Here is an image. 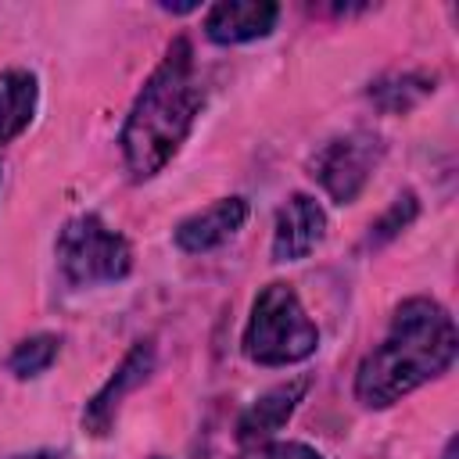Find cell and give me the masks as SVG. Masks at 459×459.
<instances>
[{
  "instance_id": "cell-1",
  "label": "cell",
  "mask_w": 459,
  "mask_h": 459,
  "mask_svg": "<svg viewBox=\"0 0 459 459\" xmlns=\"http://www.w3.org/2000/svg\"><path fill=\"white\" fill-rule=\"evenodd\" d=\"M455 323L434 298H409L394 308L387 337L359 362L355 394L369 409L394 405L455 362Z\"/></svg>"
},
{
  "instance_id": "cell-2",
  "label": "cell",
  "mask_w": 459,
  "mask_h": 459,
  "mask_svg": "<svg viewBox=\"0 0 459 459\" xmlns=\"http://www.w3.org/2000/svg\"><path fill=\"white\" fill-rule=\"evenodd\" d=\"M201 100L204 93L194 79V50L179 36L136 93L133 111L122 126V158L133 179H151L169 165V158L186 140Z\"/></svg>"
},
{
  "instance_id": "cell-3",
  "label": "cell",
  "mask_w": 459,
  "mask_h": 459,
  "mask_svg": "<svg viewBox=\"0 0 459 459\" xmlns=\"http://www.w3.org/2000/svg\"><path fill=\"white\" fill-rule=\"evenodd\" d=\"M316 344H319V330L305 316L294 287L280 280L262 287L244 330V355L258 366H287L308 359Z\"/></svg>"
},
{
  "instance_id": "cell-4",
  "label": "cell",
  "mask_w": 459,
  "mask_h": 459,
  "mask_svg": "<svg viewBox=\"0 0 459 459\" xmlns=\"http://www.w3.org/2000/svg\"><path fill=\"white\" fill-rule=\"evenodd\" d=\"M57 265L68 283H111L133 269V247L97 215H75L57 233Z\"/></svg>"
},
{
  "instance_id": "cell-5",
  "label": "cell",
  "mask_w": 459,
  "mask_h": 459,
  "mask_svg": "<svg viewBox=\"0 0 459 459\" xmlns=\"http://www.w3.org/2000/svg\"><path fill=\"white\" fill-rule=\"evenodd\" d=\"M380 154H384V143L373 133L355 129V133H344L323 143L308 169L337 204H351L369 183V172L377 169Z\"/></svg>"
},
{
  "instance_id": "cell-6",
  "label": "cell",
  "mask_w": 459,
  "mask_h": 459,
  "mask_svg": "<svg viewBox=\"0 0 459 459\" xmlns=\"http://www.w3.org/2000/svg\"><path fill=\"white\" fill-rule=\"evenodd\" d=\"M151 369H154V344H151V341L133 344V348L126 351V359L118 362V369L108 377V384L86 402V409H82V427H86V434L104 437V434L115 427V416H118L122 398H126L133 387H140V384L151 377Z\"/></svg>"
},
{
  "instance_id": "cell-7",
  "label": "cell",
  "mask_w": 459,
  "mask_h": 459,
  "mask_svg": "<svg viewBox=\"0 0 459 459\" xmlns=\"http://www.w3.org/2000/svg\"><path fill=\"white\" fill-rule=\"evenodd\" d=\"M326 230V215L308 194H290L287 204L276 212V233H273V258L276 262H298L305 258Z\"/></svg>"
},
{
  "instance_id": "cell-8",
  "label": "cell",
  "mask_w": 459,
  "mask_h": 459,
  "mask_svg": "<svg viewBox=\"0 0 459 459\" xmlns=\"http://www.w3.org/2000/svg\"><path fill=\"white\" fill-rule=\"evenodd\" d=\"M308 391V377H294L287 384H276L273 391H265L262 398H255L244 416L237 420V441L244 448H255V445H265L298 409V402L305 398Z\"/></svg>"
},
{
  "instance_id": "cell-9",
  "label": "cell",
  "mask_w": 459,
  "mask_h": 459,
  "mask_svg": "<svg viewBox=\"0 0 459 459\" xmlns=\"http://www.w3.org/2000/svg\"><path fill=\"white\" fill-rule=\"evenodd\" d=\"M280 18V7L273 0H222L208 11L204 32L212 43H247L258 36H269Z\"/></svg>"
},
{
  "instance_id": "cell-10",
  "label": "cell",
  "mask_w": 459,
  "mask_h": 459,
  "mask_svg": "<svg viewBox=\"0 0 459 459\" xmlns=\"http://www.w3.org/2000/svg\"><path fill=\"white\" fill-rule=\"evenodd\" d=\"M244 219H247V201H244V197H222V201L208 204L204 212L183 219V222L176 226V244H179L183 251H190V255L212 251V247H219L222 240H230V237L244 226Z\"/></svg>"
},
{
  "instance_id": "cell-11",
  "label": "cell",
  "mask_w": 459,
  "mask_h": 459,
  "mask_svg": "<svg viewBox=\"0 0 459 459\" xmlns=\"http://www.w3.org/2000/svg\"><path fill=\"white\" fill-rule=\"evenodd\" d=\"M36 111V75L25 68L0 72V143H11Z\"/></svg>"
},
{
  "instance_id": "cell-12",
  "label": "cell",
  "mask_w": 459,
  "mask_h": 459,
  "mask_svg": "<svg viewBox=\"0 0 459 459\" xmlns=\"http://www.w3.org/2000/svg\"><path fill=\"white\" fill-rule=\"evenodd\" d=\"M427 93H434V75H416V72H405V75H387L380 79L369 97L384 108V111H409L412 104H420Z\"/></svg>"
},
{
  "instance_id": "cell-13",
  "label": "cell",
  "mask_w": 459,
  "mask_h": 459,
  "mask_svg": "<svg viewBox=\"0 0 459 459\" xmlns=\"http://www.w3.org/2000/svg\"><path fill=\"white\" fill-rule=\"evenodd\" d=\"M54 359H57V337L54 333H36V337H25L11 351L7 366H11L14 377H39Z\"/></svg>"
},
{
  "instance_id": "cell-14",
  "label": "cell",
  "mask_w": 459,
  "mask_h": 459,
  "mask_svg": "<svg viewBox=\"0 0 459 459\" xmlns=\"http://www.w3.org/2000/svg\"><path fill=\"white\" fill-rule=\"evenodd\" d=\"M416 194H402L373 226H369V244H384V240H391L398 230H405L412 219H416Z\"/></svg>"
},
{
  "instance_id": "cell-15",
  "label": "cell",
  "mask_w": 459,
  "mask_h": 459,
  "mask_svg": "<svg viewBox=\"0 0 459 459\" xmlns=\"http://www.w3.org/2000/svg\"><path fill=\"white\" fill-rule=\"evenodd\" d=\"M240 459H323V455L301 441H265V445L247 448Z\"/></svg>"
},
{
  "instance_id": "cell-16",
  "label": "cell",
  "mask_w": 459,
  "mask_h": 459,
  "mask_svg": "<svg viewBox=\"0 0 459 459\" xmlns=\"http://www.w3.org/2000/svg\"><path fill=\"white\" fill-rule=\"evenodd\" d=\"M18 459H61V452H50V448H43V452H32V455H18Z\"/></svg>"
},
{
  "instance_id": "cell-17",
  "label": "cell",
  "mask_w": 459,
  "mask_h": 459,
  "mask_svg": "<svg viewBox=\"0 0 459 459\" xmlns=\"http://www.w3.org/2000/svg\"><path fill=\"white\" fill-rule=\"evenodd\" d=\"M455 448H459V445H455V437H452V441L445 445V455H441V459H455Z\"/></svg>"
}]
</instances>
